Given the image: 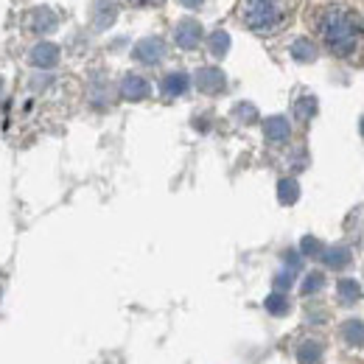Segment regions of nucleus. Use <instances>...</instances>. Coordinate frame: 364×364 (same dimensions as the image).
Segmentation results:
<instances>
[{"label":"nucleus","mask_w":364,"mask_h":364,"mask_svg":"<svg viewBox=\"0 0 364 364\" xmlns=\"http://www.w3.org/2000/svg\"><path fill=\"white\" fill-rule=\"evenodd\" d=\"M235 115H241V118H255V109H252V107H238Z\"/></svg>","instance_id":"23"},{"label":"nucleus","mask_w":364,"mask_h":364,"mask_svg":"<svg viewBox=\"0 0 364 364\" xmlns=\"http://www.w3.org/2000/svg\"><path fill=\"white\" fill-rule=\"evenodd\" d=\"M291 17L289 0H241V20L255 34H274Z\"/></svg>","instance_id":"2"},{"label":"nucleus","mask_w":364,"mask_h":364,"mask_svg":"<svg viewBox=\"0 0 364 364\" xmlns=\"http://www.w3.org/2000/svg\"><path fill=\"white\" fill-rule=\"evenodd\" d=\"M291 56L297 59V62H314L317 59V48H314V43L311 40H294L291 43Z\"/></svg>","instance_id":"12"},{"label":"nucleus","mask_w":364,"mask_h":364,"mask_svg":"<svg viewBox=\"0 0 364 364\" xmlns=\"http://www.w3.org/2000/svg\"><path fill=\"white\" fill-rule=\"evenodd\" d=\"M336 294H339V300H342V303H356V300H359V294H362V289H359V283H356V280H339Z\"/></svg>","instance_id":"16"},{"label":"nucleus","mask_w":364,"mask_h":364,"mask_svg":"<svg viewBox=\"0 0 364 364\" xmlns=\"http://www.w3.org/2000/svg\"><path fill=\"white\" fill-rule=\"evenodd\" d=\"M300 250H303V255H319L322 252V244H319L317 238L309 235V238H303V247Z\"/></svg>","instance_id":"22"},{"label":"nucleus","mask_w":364,"mask_h":364,"mask_svg":"<svg viewBox=\"0 0 364 364\" xmlns=\"http://www.w3.org/2000/svg\"><path fill=\"white\" fill-rule=\"evenodd\" d=\"M132 56H135L137 62H143V65H157L166 56V43L160 37H146V40H140L135 46Z\"/></svg>","instance_id":"3"},{"label":"nucleus","mask_w":364,"mask_h":364,"mask_svg":"<svg viewBox=\"0 0 364 364\" xmlns=\"http://www.w3.org/2000/svg\"><path fill=\"white\" fill-rule=\"evenodd\" d=\"M28 59H31L34 68L50 70V68L59 65V46H53V43H37V46L31 48V56Z\"/></svg>","instance_id":"5"},{"label":"nucleus","mask_w":364,"mask_h":364,"mask_svg":"<svg viewBox=\"0 0 364 364\" xmlns=\"http://www.w3.org/2000/svg\"><path fill=\"white\" fill-rule=\"evenodd\" d=\"M202 3H205V0H182V6H185V9H199Z\"/></svg>","instance_id":"24"},{"label":"nucleus","mask_w":364,"mask_h":364,"mask_svg":"<svg viewBox=\"0 0 364 364\" xmlns=\"http://www.w3.org/2000/svg\"><path fill=\"white\" fill-rule=\"evenodd\" d=\"M56 23H59V17L50 11V9H34V14H31V20H28V26H31V31L34 34H48V31H53L56 28Z\"/></svg>","instance_id":"9"},{"label":"nucleus","mask_w":364,"mask_h":364,"mask_svg":"<svg viewBox=\"0 0 364 364\" xmlns=\"http://www.w3.org/2000/svg\"><path fill=\"white\" fill-rule=\"evenodd\" d=\"M137 6H157V3H163V0H132Z\"/></svg>","instance_id":"25"},{"label":"nucleus","mask_w":364,"mask_h":364,"mask_svg":"<svg viewBox=\"0 0 364 364\" xmlns=\"http://www.w3.org/2000/svg\"><path fill=\"white\" fill-rule=\"evenodd\" d=\"M319 359H322V345L319 342L309 339V342L300 345V350H297V362L300 364H317Z\"/></svg>","instance_id":"13"},{"label":"nucleus","mask_w":364,"mask_h":364,"mask_svg":"<svg viewBox=\"0 0 364 364\" xmlns=\"http://www.w3.org/2000/svg\"><path fill=\"white\" fill-rule=\"evenodd\" d=\"M230 50V34L228 31H213L210 34V53L213 56H225Z\"/></svg>","instance_id":"19"},{"label":"nucleus","mask_w":364,"mask_h":364,"mask_svg":"<svg viewBox=\"0 0 364 364\" xmlns=\"http://www.w3.org/2000/svg\"><path fill=\"white\" fill-rule=\"evenodd\" d=\"M314 112H317V101H314L311 95H306V98H300V101L294 104V115H297L300 121H311Z\"/></svg>","instance_id":"18"},{"label":"nucleus","mask_w":364,"mask_h":364,"mask_svg":"<svg viewBox=\"0 0 364 364\" xmlns=\"http://www.w3.org/2000/svg\"><path fill=\"white\" fill-rule=\"evenodd\" d=\"M0 98H3V79H0Z\"/></svg>","instance_id":"26"},{"label":"nucleus","mask_w":364,"mask_h":364,"mask_svg":"<svg viewBox=\"0 0 364 364\" xmlns=\"http://www.w3.org/2000/svg\"><path fill=\"white\" fill-rule=\"evenodd\" d=\"M115 14H118V9H115L112 0H98L95 3V26L98 28H107L115 20Z\"/></svg>","instance_id":"11"},{"label":"nucleus","mask_w":364,"mask_h":364,"mask_svg":"<svg viewBox=\"0 0 364 364\" xmlns=\"http://www.w3.org/2000/svg\"><path fill=\"white\" fill-rule=\"evenodd\" d=\"M188 85H191V79L185 76V73H168L166 79H163V85H160V90L166 98H177L182 92L188 90Z\"/></svg>","instance_id":"10"},{"label":"nucleus","mask_w":364,"mask_h":364,"mask_svg":"<svg viewBox=\"0 0 364 364\" xmlns=\"http://www.w3.org/2000/svg\"><path fill=\"white\" fill-rule=\"evenodd\" d=\"M322 283H325L322 272L306 274V280H303V294H314V291H319V289H322Z\"/></svg>","instance_id":"21"},{"label":"nucleus","mask_w":364,"mask_h":364,"mask_svg":"<svg viewBox=\"0 0 364 364\" xmlns=\"http://www.w3.org/2000/svg\"><path fill=\"white\" fill-rule=\"evenodd\" d=\"M174 43L185 50H193V48L202 43V26L196 23V20H180L177 23V28H174Z\"/></svg>","instance_id":"4"},{"label":"nucleus","mask_w":364,"mask_h":364,"mask_svg":"<svg viewBox=\"0 0 364 364\" xmlns=\"http://www.w3.org/2000/svg\"><path fill=\"white\" fill-rule=\"evenodd\" d=\"M267 311L274 314V317L286 314V311H289V300H286V294H280V291L269 294V297H267Z\"/></svg>","instance_id":"20"},{"label":"nucleus","mask_w":364,"mask_h":364,"mask_svg":"<svg viewBox=\"0 0 364 364\" xmlns=\"http://www.w3.org/2000/svg\"><path fill=\"white\" fill-rule=\"evenodd\" d=\"M322 258H325V264L333 267V269H345V267L350 264V252H348L345 247H333V250L322 252Z\"/></svg>","instance_id":"15"},{"label":"nucleus","mask_w":364,"mask_h":364,"mask_svg":"<svg viewBox=\"0 0 364 364\" xmlns=\"http://www.w3.org/2000/svg\"><path fill=\"white\" fill-rule=\"evenodd\" d=\"M319 37L328 46V50H333L336 56H350L356 53V48L362 43V20L356 11L345 9V6H328L322 9L317 20Z\"/></svg>","instance_id":"1"},{"label":"nucleus","mask_w":364,"mask_h":364,"mask_svg":"<svg viewBox=\"0 0 364 364\" xmlns=\"http://www.w3.org/2000/svg\"><path fill=\"white\" fill-rule=\"evenodd\" d=\"M362 135H364V118H362Z\"/></svg>","instance_id":"27"},{"label":"nucleus","mask_w":364,"mask_h":364,"mask_svg":"<svg viewBox=\"0 0 364 364\" xmlns=\"http://www.w3.org/2000/svg\"><path fill=\"white\" fill-rule=\"evenodd\" d=\"M297 196H300V185H297L294 180L277 182V199H280V205H294Z\"/></svg>","instance_id":"14"},{"label":"nucleus","mask_w":364,"mask_h":364,"mask_svg":"<svg viewBox=\"0 0 364 364\" xmlns=\"http://www.w3.org/2000/svg\"><path fill=\"white\" fill-rule=\"evenodd\" d=\"M264 132H267V140H269V143H286V140L291 137V127H289V121H286L283 115H272V118H267Z\"/></svg>","instance_id":"8"},{"label":"nucleus","mask_w":364,"mask_h":364,"mask_svg":"<svg viewBox=\"0 0 364 364\" xmlns=\"http://www.w3.org/2000/svg\"><path fill=\"white\" fill-rule=\"evenodd\" d=\"M342 336L350 342V345H364V322L359 319H350L342 325Z\"/></svg>","instance_id":"17"},{"label":"nucleus","mask_w":364,"mask_h":364,"mask_svg":"<svg viewBox=\"0 0 364 364\" xmlns=\"http://www.w3.org/2000/svg\"><path fill=\"white\" fill-rule=\"evenodd\" d=\"M149 92H151V85H149L143 76H137V73H127V76H124V82H121V95H124L127 101H143V98H149Z\"/></svg>","instance_id":"6"},{"label":"nucleus","mask_w":364,"mask_h":364,"mask_svg":"<svg viewBox=\"0 0 364 364\" xmlns=\"http://www.w3.org/2000/svg\"><path fill=\"white\" fill-rule=\"evenodd\" d=\"M196 87L208 95H216V92L225 90V73L219 68H202L196 73Z\"/></svg>","instance_id":"7"}]
</instances>
